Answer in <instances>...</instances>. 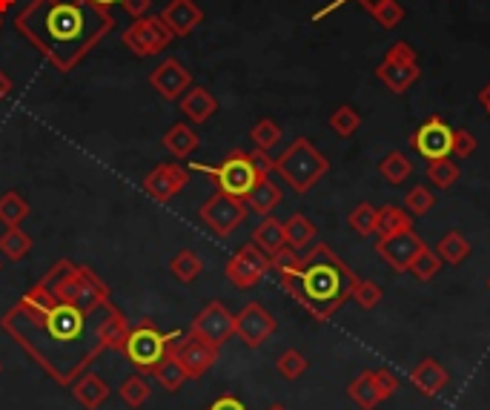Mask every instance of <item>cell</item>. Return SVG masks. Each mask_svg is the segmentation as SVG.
<instances>
[{"label":"cell","mask_w":490,"mask_h":410,"mask_svg":"<svg viewBox=\"0 0 490 410\" xmlns=\"http://www.w3.org/2000/svg\"><path fill=\"white\" fill-rule=\"evenodd\" d=\"M184 333L181 330H161L152 322H138L130 327L126 342L121 347V353L130 359V365L138 373H155V368L172 353V344H176Z\"/></svg>","instance_id":"6"},{"label":"cell","mask_w":490,"mask_h":410,"mask_svg":"<svg viewBox=\"0 0 490 410\" xmlns=\"http://www.w3.org/2000/svg\"><path fill=\"white\" fill-rule=\"evenodd\" d=\"M69 390H72V396L81 402V407H86V410H98L109 399V385L95 370H84L69 385Z\"/></svg>","instance_id":"22"},{"label":"cell","mask_w":490,"mask_h":410,"mask_svg":"<svg viewBox=\"0 0 490 410\" xmlns=\"http://www.w3.org/2000/svg\"><path fill=\"white\" fill-rule=\"evenodd\" d=\"M353 298H356V305H358L361 310H373V307H378V302L385 298V290L378 287L376 281H370V278H358V281H356V287H353Z\"/></svg>","instance_id":"44"},{"label":"cell","mask_w":490,"mask_h":410,"mask_svg":"<svg viewBox=\"0 0 490 410\" xmlns=\"http://www.w3.org/2000/svg\"><path fill=\"white\" fill-rule=\"evenodd\" d=\"M448 382H450V373L439 359H422L419 365L410 370V385L428 399L439 396V393L448 387Z\"/></svg>","instance_id":"19"},{"label":"cell","mask_w":490,"mask_h":410,"mask_svg":"<svg viewBox=\"0 0 490 410\" xmlns=\"http://www.w3.org/2000/svg\"><path fill=\"white\" fill-rule=\"evenodd\" d=\"M347 4H353V0H333V4H327L324 9H319V12H315V14H313V23H319V21H324V18H327V14H333L336 9H341V6H347ZM358 4H361V6H365V9H368V6L378 4V0H358Z\"/></svg>","instance_id":"47"},{"label":"cell","mask_w":490,"mask_h":410,"mask_svg":"<svg viewBox=\"0 0 490 410\" xmlns=\"http://www.w3.org/2000/svg\"><path fill=\"white\" fill-rule=\"evenodd\" d=\"M115 26L109 6L95 0H29L14 29L58 72H72Z\"/></svg>","instance_id":"2"},{"label":"cell","mask_w":490,"mask_h":410,"mask_svg":"<svg viewBox=\"0 0 490 410\" xmlns=\"http://www.w3.org/2000/svg\"><path fill=\"white\" fill-rule=\"evenodd\" d=\"M198 144H201L198 132L189 123H184V121L172 123L169 130H167V135H164V150L172 152L176 158H184V161L198 150Z\"/></svg>","instance_id":"25"},{"label":"cell","mask_w":490,"mask_h":410,"mask_svg":"<svg viewBox=\"0 0 490 410\" xmlns=\"http://www.w3.org/2000/svg\"><path fill=\"white\" fill-rule=\"evenodd\" d=\"M356 273L347 267L330 244H315L302 252L295 267L278 273V284L302 305L315 322H327L350 302Z\"/></svg>","instance_id":"3"},{"label":"cell","mask_w":490,"mask_h":410,"mask_svg":"<svg viewBox=\"0 0 490 410\" xmlns=\"http://www.w3.org/2000/svg\"><path fill=\"white\" fill-rule=\"evenodd\" d=\"M189 184V167L184 164H158L152 172H147L141 189L158 204H167L176 198L181 189Z\"/></svg>","instance_id":"14"},{"label":"cell","mask_w":490,"mask_h":410,"mask_svg":"<svg viewBox=\"0 0 490 410\" xmlns=\"http://www.w3.org/2000/svg\"><path fill=\"white\" fill-rule=\"evenodd\" d=\"M0 370H4V365H0Z\"/></svg>","instance_id":"59"},{"label":"cell","mask_w":490,"mask_h":410,"mask_svg":"<svg viewBox=\"0 0 490 410\" xmlns=\"http://www.w3.org/2000/svg\"><path fill=\"white\" fill-rule=\"evenodd\" d=\"M276 315L270 310H264V305L259 302H250L239 315H235V336H239L247 347H261L267 339L276 333Z\"/></svg>","instance_id":"13"},{"label":"cell","mask_w":490,"mask_h":410,"mask_svg":"<svg viewBox=\"0 0 490 410\" xmlns=\"http://www.w3.org/2000/svg\"><path fill=\"white\" fill-rule=\"evenodd\" d=\"M410 147L422 155L424 161H436V158H450L453 155V126L445 118H428L410 138Z\"/></svg>","instance_id":"12"},{"label":"cell","mask_w":490,"mask_h":410,"mask_svg":"<svg viewBox=\"0 0 490 410\" xmlns=\"http://www.w3.org/2000/svg\"><path fill=\"white\" fill-rule=\"evenodd\" d=\"M121 6L126 14H132V18H144L152 9V0H121Z\"/></svg>","instance_id":"49"},{"label":"cell","mask_w":490,"mask_h":410,"mask_svg":"<svg viewBox=\"0 0 490 410\" xmlns=\"http://www.w3.org/2000/svg\"><path fill=\"white\" fill-rule=\"evenodd\" d=\"M250 138H252V144H256V150L270 152V150H276L281 144V126L273 118H261L250 130Z\"/></svg>","instance_id":"39"},{"label":"cell","mask_w":490,"mask_h":410,"mask_svg":"<svg viewBox=\"0 0 490 410\" xmlns=\"http://www.w3.org/2000/svg\"><path fill=\"white\" fill-rule=\"evenodd\" d=\"M347 224H350V230L358 232L361 239H368V235H373L378 230V210L370 201H361L358 207L347 215Z\"/></svg>","instance_id":"36"},{"label":"cell","mask_w":490,"mask_h":410,"mask_svg":"<svg viewBox=\"0 0 490 410\" xmlns=\"http://www.w3.org/2000/svg\"><path fill=\"white\" fill-rule=\"evenodd\" d=\"M35 241H32V235L21 227H9L4 235H0V256L6 261H23Z\"/></svg>","instance_id":"29"},{"label":"cell","mask_w":490,"mask_h":410,"mask_svg":"<svg viewBox=\"0 0 490 410\" xmlns=\"http://www.w3.org/2000/svg\"><path fill=\"white\" fill-rule=\"evenodd\" d=\"M385 58H393V60H402V63H419L416 58V50L410 46L407 41H396V43H390V50Z\"/></svg>","instance_id":"46"},{"label":"cell","mask_w":490,"mask_h":410,"mask_svg":"<svg viewBox=\"0 0 490 410\" xmlns=\"http://www.w3.org/2000/svg\"><path fill=\"white\" fill-rule=\"evenodd\" d=\"M252 244H256L261 252H267V256H276V252H281L284 247H287V235H284V221L273 218V215H264L259 221V227L252 230Z\"/></svg>","instance_id":"24"},{"label":"cell","mask_w":490,"mask_h":410,"mask_svg":"<svg viewBox=\"0 0 490 410\" xmlns=\"http://www.w3.org/2000/svg\"><path fill=\"white\" fill-rule=\"evenodd\" d=\"M479 104H482V109L490 115V81L482 87V92H479Z\"/></svg>","instance_id":"52"},{"label":"cell","mask_w":490,"mask_h":410,"mask_svg":"<svg viewBox=\"0 0 490 410\" xmlns=\"http://www.w3.org/2000/svg\"><path fill=\"white\" fill-rule=\"evenodd\" d=\"M189 169L210 176L221 193L235 196V198H247V193L259 184V178H264L261 172L256 169V164H252V155L244 152V150H232L218 167L193 161V164H189Z\"/></svg>","instance_id":"7"},{"label":"cell","mask_w":490,"mask_h":410,"mask_svg":"<svg viewBox=\"0 0 490 410\" xmlns=\"http://www.w3.org/2000/svg\"><path fill=\"white\" fill-rule=\"evenodd\" d=\"M281 189H278V184H273V178L270 176H264V178H259V184L250 189L247 193V198H244V204H247V210L250 213H256V215H273V210L281 204Z\"/></svg>","instance_id":"23"},{"label":"cell","mask_w":490,"mask_h":410,"mask_svg":"<svg viewBox=\"0 0 490 410\" xmlns=\"http://www.w3.org/2000/svg\"><path fill=\"white\" fill-rule=\"evenodd\" d=\"M224 273H227L230 284H235L239 290H250V287H256V284H261L264 276L270 273V256L250 241L232 252Z\"/></svg>","instance_id":"10"},{"label":"cell","mask_w":490,"mask_h":410,"mask_svg":"<svg viewBox=\"0 0 490 410\" xmlns=\"http://www.w3.org/2000/svg\"><path fill=\"white\" fill-rule=\"evenodd\" d=\"M0 270H4V261H0Z\"/></svg>","instance_id":"57"},{"label":"cell","mask_w":490,"mask_h":410,"mask_svg":"<svg viewBox=\"0 0 490 410\" xmlns=\"http://www.w3.org/2000/svg\"><path fill=\"white\" fill-rule=\"evenodd\" d=\"M327 169H330V161L310 138H295L293 144L276 158V167H273V172H278L298 196L310 193V189L327 176Z\"/></svg>","instance_id":"5"},{"label":"cell","mask_w":490,"mask_h":410,"mask_svg":"<svg viewBox=\"0 0 490 410\" xmlns=\"http://www.w3.org/2000/svg\"><path fill=\"white\" fill-rule=\"evenodd\" d=\"M150 87L164 101H181V95L193 87V75H189V69L178 58H167L150 72Z\"/></svg>","instance_id":"17"},{"label":"cell","mask_w":490,"mask_h":410,"mask_svg":"<svg viewBox=\"0 0 490 410\" xmlns=\"http://www.w3.org/2000/svg\"><path fill=\"white\" fill-rule=\"evenodd\" d=\"M14 4H18V0H0V14H6Z\"/></svg>","instance_id":"53"},{"label":"cell","mask_w":490,"mask_h":410,"mask_svg":"<svg viewBox=\"0 0 490 410\" xmlns=\"http://www.w3.org/2000/svg\"><path fill=\"white\" fill-rule=\"evenodd\" d=\"M0 327L32 356V361L50 373L60 387H69L77 376L92 368L106 351H121L130 322L115 302L86 313L52 296L43 281H35L18 298Z\"/></svg>","instance_id":"1"},{"label":"cell","mask_w":490,"mask_h":410,"mask_svg":"<svg viewBox=\"0 0 490 410\" xmlns=\"http://www.w3.org/2000/svg\"><path fill=\"white\" fill-rule=\"evenodd\" d=\"M172 359L184 368L186 378H201L204 373L215 368L218 347H213L210 342H204L201 336H195L193 330H189L186 336H181L176 344H172Z\"/></svg>","instance_id":"11"},{"label":"cell","mask_w":490,"mask_h":410,"mask_svg":"<svg viewBox=\"0 0 490 410\" xmlns=\"http://www.w3.org/2000/svg\"><path fill=\"white\" fill-rule=\"evenodd\" d=\"M436 252H439L441 264L456 267V264H462V261L470 256V244H467V239H465V235H462L459 230H450V232H445V235L439 239Z\"/></svg>","instance_id":"30"},{"label":"cell","mask_w":490,"mask_h":410,"mask_svg":"<svg viewBox=\"0 0 490 410\" xmlns=\"http://www.w3.org/2000/svg\"><path fill=\"white\" fill-rule=\"evenodd\" d=\"M178 104H181V115L193 123H207L218 113V98L207 87H189Z\"/></svg>","instance_id":"21"},{"label":"cell","mask_w":490,"mask_h":410,"mask_svg":"<svg viewBox=\"0 0 490 410\" xmlns=\"http://www.w3.org/2000/svg\"><path fill=\"white\" fill-rule=\"evenodd\" d=\"M267 410H287V407H284V405H270V407H267Z\"/></svg>","instance_id":"55"},{"label":"cell","mask_w":490,"mask_h":410,"mask_svg":"<svg viewBox=\"0 0 490 410\" xmlns=\"http://www.w3.org/2000/svg\"><path fill=\"white\" fill-rule=\"evenodd\" d=\"M347 396H350L361 410H376L378 405L385 402L382 390H378V385H376V378H373L370 370H365L361 376H356L353 382L347 385Z\"/></svg>","instance_id":"26"},{"label":"cell","mask_w":490,"mask_h":410,"mask_svg":"<svg viewBox=\"0 0 490 410\" xmlns=\"http://www.w3.org/2000/svg\"><path fill=\"white\" fill-rule=\"evenodd\" d=\"M378 176H382L387 184L399 187L413 176V161H410V155H404L402 150H393L378 161Z\"/></svg>","instance_id":"27"},{"label":"cell","mask_w":490,"mask_h":410,"mask_svg":"<svg viewBox=\"0 0 490 410\" xmlns=\"http://www.w3.org/2000/svg\"><path fill=\"white\" fill-rule=\"evenodd\" d=\"M0 26H4V14H0Z\"/></svg>","instance_id":"56"},{"label":"cell","mask_w":490,"mask_h":410,"mask_svg":"<svg viewBox=\"0 0 490 410\" xmlns=\"http://www.w3.org/2000/svg\"><path fill=\"white\" fill-rule=\"evenodd\" d=\"M118 396L130 405L132 410H141L147 402H150V396H152V387H150V382H147V376L144 373H132V376H126L123 382H121V387H118Z\"/></svg>","instance_id":"31"},{"label":"cell","mask_w":490,"mask_h":410,"mask_svg":"<svg viewBox=\"0 0 490 410\" xmlns=\"http://www.w3.org/2000/svg\"><path fill=\"white\" fill-rule=\"evenodd\" d=\"M247 213L250 210H247L244 198L227 196V193H221V189H218L215 196H210L207 201L201 204L198 218L218 235V239H227V235H232L244 224Z\"/></svg>","instance_id":"9"},{"label":"cell","mask_w":490,"mask_h":410,"mask_svg":"<svg viewBox=\"0 0 490 410\" xmlns=\"http://www.w3.org/2000/svg\"><path fill=\"white\" fill-rule=\"evenodd\" d=\"M32 207H29V201L21 196V193H14V189H9V193L0 196V224H6V227H21L23 221L29 218Z\"/></svg>","instance_id":"32"},{"label":"cell","mask_w":490,"mask_h":410,"mask_svg":"<svg viewBox=\"0 0 490 410\" xmlns=\"http://www.w3.org/2000/svg\"><path fill=\"white\" fill-rule=\"evenodd\" d=\"M276 368H278V373L287 378V382H295V378H302L304 373H307V368H310V361L298 353V351H284L281 356H278V361H276Z\"/></svg>","instance_id":"43"},{"label":"cell","mask_w":490,"mask_h":410,"mask_svg":"<svg viewBox=\"0 0 490 410\" xmlns=\"http://www.w3.org/2000/svg\"><path fill=\"white\" fill-rule=\"evenodd\" d=\"M476 152V138L467 130H453V155L456 158H470Z\"/></svg>","instance_id":"45"},{"label":"cell","mask_w":490,"mask_h":410,"mask_svg":"<svg viewBox=\"0 0 490 410\" xmlns=\"http://www.w3.org/2000/svg\"><path fill=\"white\" fill-rule=\"evenodd\" d=\"M358 126H361V115L350 104H341L336 113L330 115V130H333L339 138H353L358 132Z\"/></svg>","instance_id":"40"},{"label":"cell","mask_w":490,"mask_h":410,"mask_svg":"<svg viewBox=\"0 0 490 410\" xmlns=\"http://www.w3.org/2000/svg\"><path fill=\"white\" fill-rule=\"evenodd\" d=\"M462 169L456 167V161L450 158H436V161L428 164V181L436 187V189H450L456 181H459Z\"/></svg>","instance_id":"37"},{"label":"cell","mask_w":490,"mask_h":410,"mask_svg":"<svg viewBox=\"0 0 490 410\" xmlns=\"http://www.w3.org/2000/svg\"><path fill=\"white\" fill-rule=\"evenodd\" d=\"M12 89H14V84H12V77L0 69V101H6L9 95H12Z\"/></svg>","instance_id":"51"},{"label":"cell","mask_w":490,"mask_h":410,"mask_svg":"<svg viewBox=\"0 0 490 410\" xmlns=\"http://www.w3.org/2000/svg\"><path fill=\"white\" fill-rule=\"evenodd\" d=\"M368 12L373 14V21L382 29H396L407 14L399 0H378V4L368 6Z\"/></svg>","instance_id":"38"},{"label":"cell","mask_w":490,"mask_h":410,"mask_svg":"<svg viewBox=\"0 0 490 410\" xmlns=\"http://www.w3.org/2000/svg\"><path fill=\"white\" fill-rule=\"evenodd\" d=\"M487 290H490V278H487Z\"/></svg>","instance_id":"58"},{"label":"cell","mask_w":490,"mask_h":410,"mask_svg":"<svg viewBox=\"0 0 490 410\" xmlns=\"http://www.w3.org/2000/svg\"><path fill=\"white\" fill-rule=\"evenodd\" d=\"M433 207H436V196H433L424 184H419V187H413V189H407V196H404V210H407L410 215L422 218V215H428Z\"/></svg>","instance_id":"42"},{"label":"cell","mask_w":490,"mask_h":410,"mask_svg":"<svg viewBox=\"0 0 490 410\" xmlns=\"http://www.w3.org/2000/svg\"><path fill=\"white\" fill-rule=\"evenodd\" d=\"M193 333L201 336L204 342H210L213 347L227 344L230 336H235V315L221 305V302H210L207 307H204L195 322H193Z\"/></svg>","instance_id":"16"},{"label":"cell","mask_w":490,"mask_h":410,"mask_svg":"<svg viewBox=\"0 0 490 410\" xmlns=\"http://www.w3.org/2000/svg\"><path fill=\"white\" fill-rule=\"evenodd\" d=\"M315 224L313 221L304 215V213H293L287 221H284V235H287V247H293V250H307L310 244H313V239H315Z\"/></svg>","instance_id":"28"},{"label":"cell","mask_w":490,"mask_h":410,"mask_svg":"<svg viewBox=\"0 0 490 410\" xmlns=\"http://www.w3.org/2000/svg\"><path fill=\"white\" fill-rule=\"evenodd\" d=\"M46 287L52 290L55 298L67 302L72 307H81L86 313L104 310L113 305L109 298V287L101 281V276L92 267L72 264L69 259H60L50 267V273L41 278Z\"/></svg>","instance_id":"4"},{"label":"cell","mask_w":490,"mask_h":410,"mask_svg":"<svg viewBox=\"0 0 490 410\" xmlns=\"http://www.w3.org/2000/svg\"><path fill=\"white\" fill-rule=\"evenodd\" d=\"M402 230H413V215L402 207H382L378 210V235H393Z\"/></svg>","instance_id":"35"},{"label":"cell","mask_w":490,"mask_h":410,"mask_svg":"<svg viewBox=\"0 0 490 410\" xmlns=\"http://www.w3.org/2000/svg\"><path fill=\"white\" fill-rule=\"evenodd\" d=\"M201 270H204V264L198 259V252L189 250V247L178 250L169 261V273L176 276V281H181V284H193L201 276Z\"/></svg>","instance_id":"33"},{"label":"cell","mask_w":490,"mask_h":410,"mask_svg":"<svg viewBox=\"0 0 490 410\" xmlns=\"http://www.w3.org/2000/svg\"><path fill=\"white\" fill-rule=\"evenodd\" d=\"M252 164H256V169L261 172V176H270L273 167H276V158L270 152H264V150H252Z\"/></svg>","instance_id":"48"},{"label":"cell","mask_w":490,"mask_h":410,"mask_svg":"<svg viewBox=\"0 0 490 410\" xmlns=\"http://www.w3.org/2000/svg\"><path fill=\"white\" fill-rule=\"evenodd\" d=\"M161 21L172 32V38H186L201 26L204 12L195 0H169L167 9L161 12Z\"/></svg>","instance_id":"18"},{"label":"cell","mask_w":490,"mask_h":410,"mask_svg":"<svg viewBox=\"0 0 490 410\" xmlns=\"http://www.w3.org/2000/svg\"><path fill=\"white\" fill-rule=\"evenodd\" d=\"M95 4H101V6H113V4H121V0H95Z\"/></svg>","instance_id":"54"},{"label":"cell","mask_w":490,"mask_h":410,"mask_svg":"<svg viewBox=\"0 0 490 410\" xmlns=\"http://www.w3.org/2000/svg\"><path fill=\"white\" fill-rule=\"evenodd\" d=\"M152 376H155V382L161 385L167 393H178V390L184 387V382H189L186 373H184V368L178 365L176 359H172V353L161 361V365L155 368V373H152Z\"/></svg>","instance_id":"34"},{"label":"cell","mask_w":490,"mask_h":410,"mask_svg":"<svg viewBox=\"0 0 490 410\" xmlns=\"http://www.w3.org/2000/svg\"><path fill=\"white\" fill-rule=\"evenodd\" d=\"M424 241L413 230H402V232H393V235H378V244L376 252L382 256L396 273H407L413 259L422 252Z\"/></svg>","instance_id":"15"},{"label":"cell","mask_w":490,"mask_h":410,"mask_svg":"<svg viewBox=\"0 0 490 410\" xmlns=\"http://www.w3.org/2000/svg\"><path fill=\"white\" fill-rule=\"evenodd\" d=\"M207 410H247V405L239 396H232V393H224V396H218Z\"/></svg>","instance_id":"50"},{"label":"cell","mask_w":490,"mask_h":410,"mask_svg":"<svg viewBox=\"0 0 490 410\" xmlns=\"http://www.w3.org/2000/svg\"><path fill=\"white\" fill-rule=\"evenodd\" d=\"M121 43L138 58H155L172 43V32L161 21V14H144V18H135L123 29Z\"/></svg>","instance_id":"8"},{"label":"cell","mask_w":490,"mask_h":410,"mask_svg":"<svg viewBox=\"0 0 490 410\" xmlns=\"http://www.w3.org/2000/svg\"><path fill=\"white\" fill-rule=\"evenodd\" d=\"M439 270H441V259H439V252L436 250H431L428 244L422 247V252L413 259V264H410V270L407 273H413V278L416 281H431V278H436L439 276Z\"/></svg>","instance_id":"41"},{"label":"cell","mask_w":490,"mask_h":410,"mask_svg":"<svg viewBox=\"0 0 490 410\" xmlns=\"http://www.w3.org/2000/svg\"><path fill=\"white\" fill-rule=\"evenodd\" d=\"M419 63H402L393 58H382L376 67V77L382 81L393 95H404L410 87L419 81Z\"/></svg>","instance_id":"20"}]
</instances>
